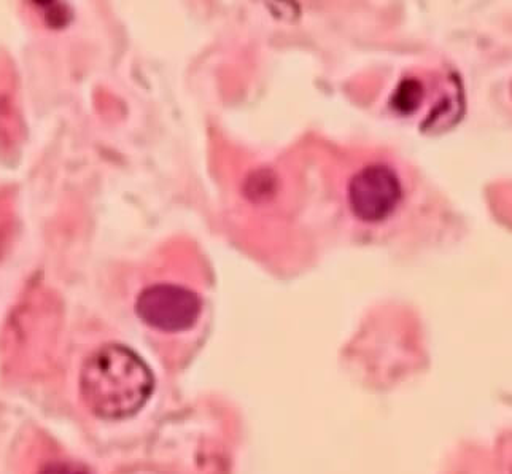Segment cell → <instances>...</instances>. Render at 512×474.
Segmentation results:
<instances>
[{
    "mask_svg": "<svg viewBox=\"0 0 512 474\" xmlns=\"http://www.w3.org/2000/svg\"><path fill=\"white\" fill-rule=\"evenodd\" d=\"M136 312L148 327L163 333H182L198 322L202 301L198 293L185 285L158 282L139 293Z\"/></svg>",
    "mask_w": 512,
    "mask_h": 474,
    "instance_id": "cell-2",
    "label": "cell"
},
{
    "mask_svg": "<svg viewBox=\"0 0 512 474\" xmlns=\"http://www.w3.org/2000/svg\"><path fill=\"white\" fill-rule=\"evenodd\" d=\"M347 193L350 210L360 222L381 223L400 206L403 185L387 164H369L353 175Z\"/></svg>",
    "mask_w": 512,
    "mask_h": 474,
    "instance_id": "cell-3",
    "label": "cell"
},
{
    "mask_svg": "<svg viewBox=\"0 0 512 474\" xmlns=\"http://www.w3.org/2000/svg\"><path fill=\"white\" fill-rule=\"evenodd\" d=\"M39 474H88L82 468L72 463H51L48 467L43 468Z\"/></svg>",
    "mask_w": 512,
    "mask_h": 474,
    "instance_id": "cell-6",
    "label": "cell"
},
{
    "mask_svg": "<svg viewBox=\"0 0 512 474\" xmlns=\"http://www.w3.org/2000/svg\"><path fill=\"white\" fill-rule=\"evenodd\" d=\"M274 187H276L274 175L261 171L252 175V180L247 182V196L255 199V201L260 198H268L274 193Z\"/></svg>",
    "mask_w": 512,
    "mask_h": 474,
    "instance_id": "cell-5",
    "label": "cell"
},
{
    "mask_svg": "<svg viewBox=\"0 0 512 474\" xmlns=\"http://www.w3.org/2000/svg\"><path fill=\"white\" fill-rule=\"evenodd\" d=\"M153 374L144 360L120 344H107L86 360L80 390L90 411L120 420L144 408L153 393Z\"/></svg>",
    "mask_w": 512,
    "mask_h": 474,
    "instance_id": "cell-1",
    "label": "cell"
},
{
    "mask_svg": "<svg viewBox=\"0 0 512 474\" xmlns=\"http://www.w3.org/2000/svg\"><path fill=\"white\" fill-rule=\"evenodd\" d=\"M423 94V85L417 78H404L393 93L392 109L401 115H411L422 104Z\"/></svg>",
    "mask_w": 512,
    "mask_h": 474,
    "instance_id": "cell-4",
    "label": "cell"
}]
</instances>
